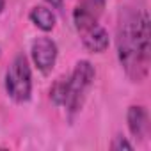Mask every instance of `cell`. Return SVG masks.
<instances>
[{
    "label": "cell",
    "mask_w": 151,
    "mask_h": 151,
    "mask_svg": "<svg viewBox=\"0 0 151 151\" xmlns=\"http://www.w3.org/2000/svg\"><path fill=\"white\" fill-rule=\"evenodd\" d=\"M149 16L144 6H128L119 14L117 55L126 75L142 82L149 71Z\"/></svg>",
    "instance_id": "obj_1"
},
{
    "label": "cell",
    "mask_w": 151,
    "mask_h": 151,
    "mask_svg": "<svg viewBox=\"0 0 151 151\" xmlns=\"http://www.w3.org/2000/svg\"><path fill=\"white\" fill-rule=\"evenodd\" d=\"M94 68L89 60H80L77 62L73 73L69 77H66V96H64V107L69 110V112H77L86 96H87V91L91 89L93 86V80H94Z\"/></svg>",
    "instance_id": "obj_2"
},
{
    "label": "cell",
    "mask_w": 151,
    "mask_h": 151,
    "mask_svg": "<svg viewBox=\"0 0 151 151\" xmlns=\"http://www.w3.org/2000/svg\"><path fill=\"white\" fill-rule=\"evenodd\" d=\"M6 91L7 94L18 101H29L32 94V73L30 66L25 55H16L11 62V66L6 71Z\"/></svg>",
    "instance_id": "obj_3"
},
{
    "label": "cell",
    "mask_w": 151,
    "mask_h": 151,
    "mask_svg": "<svg viewBox=\"0 0 151 151\" xmlns=\"http://www.w3.org/2000/svg\"><path fill=\"white\" fill-rule=\"evenodd\" d=\"M32 60L39 71L48 73L57 60V45L53 39L41 36L32 43Z\"/></svg>",
    "instance_id": "obj_4"
},
{
    "label": "cell",
    "mask_w": 151,
    "mask_h": 151,
    "mask_svg": "<svg viewBox=\"0 0 151 151\" xmlns=\"http://www.w3.org/2000/svg\"><path fill=\"white\" fill-rule=\"evenodd\" d=\"M105 9V0H80L73 11V22L77 30L98 23L100 16L103 14Z\"/></svg>",
    "instance_id": "obj_5"
},
{
    "label": "cell",
    "mask_w": 151,
    "mask_h": 151,
    "mask_svg": "<svg viewBox=\"0 0 151 151\" xmlns=\"http://www.w3.org/2000/svg\"><path fill=\"white\" fill-rule=\"evenodd\" d=\"M80 37H82V43L84 46L89 50V52H94V53H101L109 48V34L107 30L100 25V23H93V25H87L84 29L78 30Z\"/></svg>",
    "instance_id": "obj_6"
},
{
    "label": "cell",
    "mask_w": 151,
    "mask_h": 151,
    "mask_svg": "<svg viewBox=\"0 0 151 151\" xmlns=\"http://www.w3.org/2000/svg\"><path fill=\"white\" fill-rule=\"evenodd\" d=\"M128 128L130 133L137 139H144L149 133V117L147 110L140 105H132L128 109Z\"/></svg>",
    "instance_id": "obj_7"
},
{
    "label": "cell",
    "mask_w": 151,
    "mask_h": 151,
    "mask_svg": "<svg viewBox=\"0 0 151 151\" xmlns=\"http://www.w3.org/2000/svg\"><path fill=\"white\" fill-rule=\"evenodd\" d=\"M30 22L43 32H48L55 27V14L45 6H36L30 11Z\"/></svg>",
    "instance_id": "obj_8"
},
{
    "label": "cell",
    "mask_w": 151,
    "mask_h": 151,
    "mask_svg": "<svg viewBox=\"0 0 151 151\" xmlns=\"http://www.w3.org/2000/svg\"><path fill=\"white\" fill-rule=\"evenodd\" d=\"M64 96H66V77L59 78L50 89V98L55 105H64Z\"/></svg>",
    "instance_id": "obj_9"
},
{
    "label": "cell",
    "mask_w": 151,
    "mask_h": 151,
    "mask_svg": "<svg viewBox=\"0 0 151 151\" xmlns=\"http://www.w3.org/2000/svg\"><path fill=\"white\" fill-rule=\"evenodd\" d=\"M112 149H133V146H132L126 139L116 137V140H114V144H112Z\"/></svg>",
    "instance_id": "obj_10"
},
{
    "label": "cell",
    "mask_w": 151,
    "mask_h": 151,
    "mask_svg": "<svg viewBox=\"0 0 151 151\" xmlns=\"http://www.w3.org/2000/svg\"><path fill=\"white\" fill-rule=\"evenodd\" d=\"M45 2H48L52 7H55V9H60L62 7V0H45Z\"/></svg>",
    "instance_id": "obj_11"
},
{
    "label": "cell",
    "mask_w": 151,
    "mask_h": 151,
    "mask_svg": "<svg viewBox=\"0 0 151 151\" xmlns=\"http://www.w3.org/2000/svg\"><path fill=\"white\" fill-rule=\"evenodd\" d=\"M2 9H4V0H0V13H2Z\"/></svg>",
    "instance_id": "obj_12"
}]
</instances>
